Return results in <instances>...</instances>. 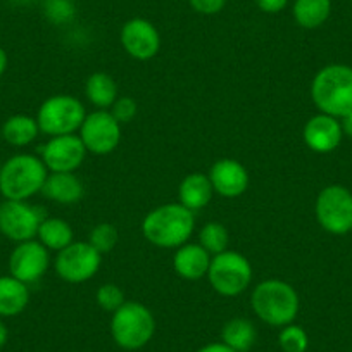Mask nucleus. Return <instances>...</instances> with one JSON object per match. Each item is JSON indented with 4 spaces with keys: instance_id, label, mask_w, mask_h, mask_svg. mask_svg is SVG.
<instances>
[{
    "instance_id": "f257e3e1",
    "label": "nucleus",
    "mask_w": 352,
    "mask_h": 352,
    "mask_svg": "<svg viewBox=\"0 0 352 352\" xmlns=\"http://www.w3.org/2000/svg\"><path fill=\"white\" fill-rule=\"evenodd\" d=\"M194 228V211L175 202L152 209L142 221L145 240L159 249H178L190 240Z\"/></svg>"
},
{
    "instance_id": "f03ea898",
    "label": "nucleus",
    "mask_w": 352,
    "mask_h": 352,
    "mask_svg": "<svg viewBox=\"0 0 352 352\" xmlns=\"http://www.w3.org/2000/svg\"><path fill=\"white\" fill-rule=\"evenodd\" d=\"M250 306L254 314L270 327L283 328L294 323L300 309L297 290L290 283L278 278H270L257 283L250 294Z\"/></svg>"
},
{
    "instance_id": "7ed1b4c3",
    "label": "nucleus",
    "mask_w": 352,
    "mask_h": 352,
    "mask_svg": "<svg viewBox=\"0 0 352 352\" xmlns=\"http://www.w3.org/2000/svg\"><path fill=\"white\" fill-rule=\"evenodd\" d=\"M311 99L320 113L342 120L352 111V67L328 64L311 83Z\"/></svg>"
},
{
    "instance_id": "20e7f679",
    "label": "nucleus",
    "mask_w": 352,
    "mask_h": 352,
    "mask_svg": "<svg viewBox=\"0 0 352 352\" xmlns=\"http://www.w3.org/2000/svg\"><path fill=\"white\" fill-rule=\"evenodd\" d=\"M49 169L42 157L33 154H16L2 162L0 168V194L6 201H28L40 194Z\"/></svg>"
},
{
    "instance_id": "39448f33",
    "label": "nucleus",
    "mask_w": 352,
    "mask_h": 352,
    "mask_svg": "<svg viewBox=\"0 0 352 352\" xmlns=\"http://www.w3.org/2000/svg\"><path fill=\"white\" fill-rule=\"evenodd\" d=\"M155 333V318L145 304L126 300L111 318V335L124 351L144 349Z\"/></svg>"
},
{
    "instance_id": "423d86ee",
    "label": "nucleus",
    "mask_w": 352,
    "mask_h": 352,
    "mask_svg": "<svg viewBox=\"0 0 352 352\" xmlns=\"http://www.w3.org/2000/svg\"><path fill=\"white\" fill-rule=\"evenodd\" d=\"M208 280L212 290L223 297H236L252 282V266L243 254L225 250L212 256Z\"/></svg>"
},
{
    "instance_id": "0eeeda50",
    "label": "nucleus",
    "mask_w": 352,
    "mask_h": 352,
    "mask_svg": "<svg viewBox=\"0 0 352 352\" xmlns=\"http://www.w3.org/2000/svg\"><path fill=\"white\" fill-rule=\"evenodd\" d=\"M87 113L80 99L73 96H52L38 107L36 123L42 133L49 137L73 135L80 131Z\"/></svg>"
},
{
    "instance_id": "6e6552de",
    "label": "nucleus",
    "mask_w": 352,
    "mask_h": 352,
    "mask_svg": "<svg viewBox=\"0 0 352 352\" xmlns=\"http://www.w3.org/2000/svg\"><path fill=\"white\" fill-rule=\"evenodd\" d=\"M314 212L324 232L345 235L352 230V194L342 185H328L318 194Z\"/></svg>"
},
{
    "instance_id": "1a4fd4ad",
    "label": "nucleus",
    "mask_w": 352,
    "mask_h": 352,
    "mask_svg": "<svg viewBox=\"0 0 352 352\" xmlns=\"http://www.w3.org/2000/svg\"><path fill=\"white\" fill-rule=\"evenodd\" d=\"M102 254L97 252L88 242H71L59 250L54 259L57 276L67 283H83L97 275Z\"/></svg>"
},
{
    "instance_id": "9d476101",
    "label": "nucleus",
    "mask_w": 352,
    "mask_h": 352,
    "mask_svg": "<svg viewBox=\"0 0 352 352\" xmlns=\"http://www.w3.org/2000/svg\"><path fill=\"white\" fill-rule=\"evenodd\" d=\"M78 137L90 154L107 155L121 144V124L111 111L99 109L87 114Z\"/></svg>"
},
{
    "instance_id": "9b49d317",
    "label": "nucleus",
    "mask_w": 352,
    "mask_h": 352,
    "mask_svg": "<svg viewBox=\"0 0 352 352\" xmlns=\"http://www.w3.org/2000/svg\"><path fill=\"white\" fill-rule=\"evenodd\" d=\"M42 221V211L26 201H6L2 204L0 232L12 242L19 243L35 239Z\"/></svg>"
},
{
    "instance_id": "f8f14e48",
    "label": "nucleus",
    "mask_w": 352,
    "mask_h": 352,
    "mask_svg": "<svg viewBox=\"0 0 352 352\" xmlns=\"http://www.w3.org/2000/svg\"><path fill=\"white\" fill-rule=\"evenodd\" d=\"M50 266V250L38 240L19 242L9 256V273L30 285L42 278Z\"/></svg>"
},
{
    "instance_id": "ddd939ff",
    "label": "nucleus",
    "mask_w": 352,
    "mask_h": 352,
    "mask_svg": "<svg viewBox=\"0 0 352 352\" xmlns=\"http://www.w3.org/2000/svg\"><path fill=\"white\" fill-rule=\"evenodd\" d=\"M40 152L49 173H74L87 155V148L76 133L50 137Z\"/></svg>"
},
{
    "instance_id": "4468645a",
    "label": "nucleus",
    "mask_w": 352,
    "mask_h": 352,
    "mask_svg": "<svg viewBox=\"0 0 352 352\" xmlns=\"http://www.w3.org/2000/svg\"><path fill=\"white\" fill-rule=\"evenodd\" d=\"M124 52L137 60H148L157 56L161 49V35L148 19L131 18L123 25L120 33Z\"/></svg>"
},
{
    "instance_id": "2eb2a0df",
    "label": "nucleus",
    "mask_w": 352,
    "mask_h": 352,
    "mask_svg": "<svg viewBox=\"0 0 352 352\" xmlns=\"http://www.w3.org/2000/svg\"><path fill=\"white\" fill-rule=\"evenodd\" d=\"M208 176L214 188V194L226 199L240 197L242 194H245L247 187H249V173H247L245 166L236 159H218L211 166Z\"/></svg>"
},
{
    "instance_id": "dca6fc26",
    "label": "nucleus",
    "mask_w": 352,
    "mask_h": 352,
    "mask_svg": "<svg viewBox=\"0 0 352 352\" xmlns=\"http://www.w3.org/2000/svg\"><path fill=\"white\" fill-rule=\"evenodd\" d=\"M302 137L311 151L318 154H328L340 145L344 130L337 118L320 113L307 121Z\"/></svg>"
},
{
    "instance_id": "f3484780",
    "label": "nucleus",
    "mask_w": 352,
    "mask_h": 352,
    "mask_svg": "<svg viewBox=\"0 0 352 352\" xmlns=\"http://www.w3.org/2000/svg\"><path fill=\"white\" fill-rule=\"evenodd\" d=\"M211 259L212 256L201 243L187 242L176 249L175 257H173V268L180 278L195 282L208 276Z\"/></svg>"
},
{
    "instance_id": "a211bd4d",
    "label": "nucleus",
    "mask_w": 352,
    "mask_h": 352,
    "mask_svg": "<svg viewBox=\"0 0 352 352\" xmlns=\"http://www.w3.org/2000/svg\"><path fill=\"white\" fill-rule=\"evenodd\" d=\"M42 194L59 204H76L85 194V187L74 173H49Z\"/></svg>"
},
{
    "instance_id": "6ab92c4d",
    "label": "nucleus",
    "mask_w": 352,
    "mask_h": 352,
    "mask_svg": "<svg viewBox=\"0 0 352 352\" xmlns=\"http://www.w3.org/2000/svg\"><path fill=\"white\" fill-rule=\"evenodd\" d=\"M212 195H214V188H212L209 176L204 173L187 175L178 188L180 204L190 211H199V209L206 208L211 202Z\"/></svg>"
},
{
    "instance_id": "aec40b11",
    "label": "nucleus",
    "mask_w": 352,
    "mask_h": 352,
    "mask_svg": "<svg viewBox=\"0 0 352 352\" xmlns=\"http://www.w3.org/2000/svg\"><path fill=\"white\" fill-rule=\"evenodd\" d=\"M30 289L14 276H0V318H14L26 309Z\"/></svg>"
},
{
    "instance_id": "412c9836",
    "label": "nucleus",
    "mask_w": 352,
    "mask_h": 352,
    "mask_svg": "<svg viewBox=\"0 0 352 352\" xmlns=\"http://www.w3.org/2000/svg\"><path fill=\"white\" fill-rule=\"evenodd\" d=\"M40 128L36 118L28 114H14L2 124V138L12 147H26L38 137Z\"/></svg>"
},
{
    "instance_id": "4be33fe9",
    "label": "nucleus",
    "mask_w": 352,
    "mask_h": 352,
    "mask_svg": "<svg viewBox=\"0 0 352 352\" xmlns=\"http://www.w3.org/2000/svg\"><path fill=\"white\" fill-rule=\"evenodd\" d=\"M257 340L254 323L245 318H233L226 321L221 330V342L235 352H249Z\"/></svg>"
},
{
    "instance_id": "5701e85b",
    "label": "nucleus",
    "mask_w": 352,
    "mask_h": 352,
    "mask_svg": "<svg viewBox=\"0 0 352 352\" xmlns=\"http://www.w3.org/2000/svg\"><path fill=\"white\" fill-rule=\"evenodd\" d=\"M331 14V0H296L292 16L300 28L314 30L328 21Z\"/></svg>"
},
{
    "instance_id": "b1692460",
    "label": "nucleus",
    "mask_w": 352,
    "mask_h": 352,
    "mask_svg": "<svg viewBox=\"0 0 352 352\" xmlns=\"http://www.w3.org/2000/svg\"><path fill=\"white\" fill-rule=\"evenodd\" d=\"M85 94L90 104L99 109H107L118 99V85L114 78L107 73H94L85 83Z\"/></svg>"
},
{
    "instance_id": "393cba45",
    "label": "nucleus",
    "mask_w": 352,
    "mask_h": 352,
    "mask_svg": "<svg viewBox=\"0 0 352 352\" xmlns=\"http://www.w3.org/2000/svg\"><path fill=\"white\" fill-rule=\"evenodd\" d=\"M36 236H38L40 243H43L49 250H56V252L74 242L73 228H71L69 223L60 218H43Z\"/></svg>"
},
{
    "instance_id": "a878e982",
    "label": "nucleus",
    "mask_w": 352,
    "mask_h": 352,
    "mask_svg": "<svg viewBox=\"0 0 352 352\" xmlns=\"http://www.w3.org/2000/svg\"><path fill=\"white\" fill-rule=\"evenodd\" d=\"M199 243H201L211 256H216V254H221L225 252V250H228L230 233L225 225L211 221L208 223V225L202 226L201 232H199Z\"/></svg>"
},
{
    "instance_id": "bb28decb",
    "label": "nucleus",
    "mask_w": 352,
    "mask_h": 352,
    "mask_svg": "<svg viewBox=\"0 0 352 352\" xmlns=\"http://www.w3.org/2000/svg\"><path fill=\"white\" fill-rule=\"evenodd\" d=\"M118 240H120V232L114 225L111 223H99V225L94 226L88 233L87 242L100 254L111 252L114 247L118 245Z\"/></svg>"
},
{
    "instance_id": "cd10ccee",
    "label": "nucleus",
    "mask_w": 352,
    "mask_h": 352,
    "mask_svg": "<svg viewBox=\"0 0 352 352\" xmlns=\"http://www.w3.org/2000/svg\"><path fill=\"white\" fill-rule=\"evenodd\" d=\"M278 345L283 352H306L309 347V337L299 324H287L278 333Z\"/></svg>"
},
{
    "instance_id": "c85d7f7f",
    "label": "nucleus",
    "mask_w": 352,
    "mask_h": 352,
    "mask_svg": "<svg viewBox=\"0 0 352 352\" xmlns=\"http://www.w3.org/2000/svg\"><path fill=\"white\" fill-rule=\"evenodd\" d=\"M96 299L100 309L107 311V313H114V311L120 309L126 302L123 290L116 283H104V285H100L96 294Z\"/></svg>"
},
{
    "instance_id": "c756f323",
    "label": "nucleus",
    "mask_w": 352,
    "mask_h": 352,
    "mask_svg": "<svg viewBox=\"0 0 352 352\" xmlns=\"http://www.w3.org/2000/svg\"><path fill=\"white\" fill-rule=\"evenodd\" d=\"M45 16L54 25H64V23L73 19L74 6L71 4V0H54V2H47Z\"/></svg>"
},
{
    "instance_id": "7c9ffc66",
    "label": "nucleus",
    "mask_w": 352,
    "mask_h": 352,
    "mask_svg": "<svg viewBox=\"0 0 352 352\" xmlns=\"http://www.w3.org/2000/svg\"><path fill=\"white\" fill-rule=\"evenodd\" d=\"M111 114L120 124L130 123L137 116V102L131 97H118L116 102L111 106Z\"/></svg>"
},
{
    "instance_id": "2f4dec72",
    "label": "nucleus",
    "mask_w": 352,
    "mask_h": 352,
    "mask_svg": "<svg viewBox=\"0 0 352 352\" xmlns=\"http://www.w3.org/2000/svg\"><path fill=\"white\" fill-rule=\"evenodd\" d=\"M188 4L199 14L212 16L223 11V8L226 6V0H188Z\"/></svg>"
},
{
    "instance_id": "473e14b6",
    "label": "nucleus",
    "mask_w": 352,
    "mask_h": 352,
    "mask_svg": "<svg viewBox=\"0 0 352 352\" xmlns=\"http://www.w3.org/2000/svg\"><path fill=\"white\" fill-rule=\"evenodd\" d=\"M254 2L266 14H278L289 4V0H254Z\"/></svg>"
},
{
    "instance_id": "72a5a7b5",
    "label": "nucleus",
    "mask_w": 352,
    "mask_h": 352,
    "mask_svg": "<svg viewBox=\"0 0 352 352\" xmlns=\"http://www.w3.org/2000/svg\"><path fill=\"white\" fill-rule=\"evenodd\" d=\"M197 352H235V351L230 349L228 345L223 344V342H211V344H206L204 347L199 349Z\"/></svg>"
},
{
    "instance_id": "f704fd0d",
    "label": "nucleus",
    "mask_w": 352,
    "mask_h": 352,
    "mask_svg": "<svg viewBox=\"0 0 352 352\" xmlns=\"http://www.w3.org/2000/svg\"><path fill=\"white\" fill-rule=\"evenodd\" d=\"M340 124H342V130H344V135H347V137L352 138V111L347 114V116L342 118Z\"/></svg>"
},
{
    "instance_id": "c9c22d12",
    "label": "nucleus",
    "mask_w": 352,
    "mask_h": 352,
    "mask_svg": "<svg viewBox=\"0 0 352 352\" xmlns=\"http://www.w3.org/2000/svg\"><path fill=\"white\" fill-rule=\"evenodd\" d=\"M8 64H9L8 52L0 47V78H2V74L6 73V69H8Z\"/></svg>"
},
{
    "instance_id": "e433bc0d",
    "label": "nucleus",
    "mask_w": 352,
    "mask_h": 352,
    "mask_svg": "<svg viewBox=\"0 0 352 352\" xmlns=\"http://www.w3.org/2000/svg\"><path fill=\"white\" fill-rule=\"evenodd\" d=\"M8 340H9V330H8V327H6V324L0 321V349L8 344Z\"/></svg>"
},
{
    "instance_id": "4c0bfd02",
    "label": "nucleus",
    "mask_w": 352,
    "mask_h": 352,
    "mask_svg": "<svg viewBox=\"0 0 352 352\" xmlns=\"http://www.w3.org/2000/svg\"><path fill=\"white\" fill-rule=\"evenodd\" d=\"M0 214H2V204H0Z\"/></svg>"
},
{
    "instance_id": "58836bf2",
    "label": "nucleus",
    "mask_w": 352,
    "mask_h": 352,
    "mask_svg": "<svg viewBox=\"0 0 352 352\" xmlns=\"http://www.w3.org/2000/svg\"><path fill=\"white\" fill-rule=\"evenodd\" d=\"M45 2H54V0H45Z\"/></svg>"
},
{
    "instance_id": "ea45409f",
    "label": "nucleus",
    "mask_w": 352,
    "mask_h": 352,
    "mask_svg": "<svg viewBox=\"0 0 352 352\" xmlns=\"http://www.w3.org/2000/svg\"><path fill=\"white\" fill-rule=\"evenodd\" d=\"M0 168H2V162H0Z\"/></svg>"
},
{
    "instance_id": "a19ab883",
    "label": "nucleus",
    "mask_w": 352,
    "mask_h": 352,
    "mask_svg": "<svg viewBox=\"0 0 352 352\" xmlns=\"http://www.w3.org/2000/svg\"><path fill=\"white\" fill-rule=\"evenodd\" d=\"M351 2H352V0H351Z\"/></svg>"
}]
</instances>
